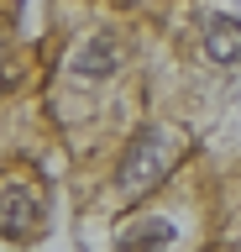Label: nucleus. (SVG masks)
Wrapping results in <instances>:
<instances>
[{"mask_svg":"<svg viewBox=\"0 0 241 252\" xmlns=\"http://www.w3.org/2000/svg\"><path fill=\"white\" fill-rule=\"evenodd\" d=\"M37 226H42V194L21 179H0V236L21 242Z\"/></svg>","mask_w":241,"mask_h":252,"instance_id":"2","label":"nucleus"},{"mask_svg":"<svg viewBox=\"0 0 241 252\" xmlns=\"http://www.w3.org/2000/svg\"><path fill=\"white\" fill-rule=\"evenodd\" d=\"M173 236H178L173 220H162V216H142V220H131L126 231H121L115 252H162V247H173Z\"/></svg>","mask_w":241,"mask_h":252,"instance_id":"4","label":"nucleus"},{"mask_svg":"<svg viewBox=\"0 0 241 252\" xmlns=\"http://www.w3.org/2000/svg\"><path fill=\"white\" fill-rule=\"evenodd\" d=\"M168 163H173V147L162 137V126H136V137L126 142L121 168H115V189L126 200H142L147 189H158L168 179Z\"/></svg>","mask_w":241,"mask_h":252,"instance_id":"1","label":"nucleus"},{"mask_svg":"<svg viewBox=\"0 0 241 252\" xmlns=\"http://www.w3.org/2000/svg\"><path fill=\"white\" fill-rule=\"evenodd\" d=\"M121 68V42H115L110 32H100L89 42L74 47V58H68V79H79V84H105V79Z\"/></svg>","mask_w":241,"mask_h":252,"instance_id":"3","label":"nucleus"},{"mask_svg":"<svg viewBox=\"0 0 241 252\" xmlns=\"http://www.w3.org/2000/svg\"><path fill=\"white\" fill-rule=\"evenodd\" d=\"M205 53L215 63H241V21L236 16H210L205 21Z\"/></svg>","mask_w":241,"mask_h":252,"instance_id":"5","label":"nucleus"}]
</instances>
